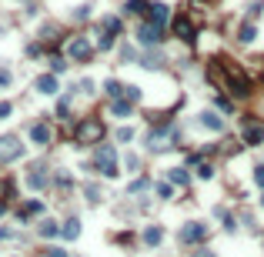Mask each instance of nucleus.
Instances as JSON below:
<instances>
[{
    "label": "nucleus",
    "instance_id": "f257e3e1",
    "mask_svg": "<svg viewBox=\"0 0 264 257\" xmlns=\"http://www.w3.org/2000/svg\"><path fill=\"white\" fill-rule=\"evenodd\" d=\"M177 140H181V130H177L171 121H160V124H154L151 134H147V151L151 154H164V151H171Z\"/></svg>",
    "mask_w": 264,
    "mask_h": 257
},
{
    "label": "nucleus",
    "instance_id": "f03ea898",
    "mask_svg": "<svg viewBox=\"0 0 264 257\" xmlns=\"http://www.w3.org/2000/svg\"><path fill=\"white\" fill-rule=\"evenodd\" d=\"M104 134H107V127H104V121L101 117H84V121L74 127V140H77L80 147H90V144H101L104 140Z\"/></svg>",
    "mask_w": 264,
    "mask_h": 257
},
{
    "label": "nucleus",
    "instance_id": "7ed1b4c3",
    "mask_svg": "<svg viewBox=\"0 0 264 257\" xmlns=\"http://www.w3.org/2000/svg\"><path fill=\"white\" fill-rule=\"evenodd\" d=\"M94 170H97L101 177H107V180H114V177L120 174L117 151H114L111 144H97V151H94Z\"/></svg>",
    "mask_w": 264,
    "mask_h": 257
},
{
    "label": "nucleus",
    "instance_id": "20e7f679",
    "mask_svg": "<svg viewBox=\"0 0 264 257\" xmlns=\"http://www.w3.org/2000/svg\"><path fill=\"white\" fill-rule=\"evenodd\" d=\"M224 64V74H227V81H231V97H251V77L244 74V67L238 64V60H221Z\"/></svg>",
    "mask_w": 264,
    "mask_h": 257
},
{
    "label": "nucleus",
    "instance_id": "39448f33",
    "mask_svg": "<svg viewBox=\"0 0 264 257\" xmlns=\"http://www.w3.org/2000/svg\"><path fill=\"white\" fill-rule=\"evenodd\" d=\"M241 144L244 147H261L264 144V121H257L254 114L241 117Z\"/></svg>",
    "mask_w": 264,
    "mask_h": 257
},
{
    "label": "nucleus",
    "instance_id": "423d86ee",
    "mask_svg": "<svg viewBox=\"0 0 264 257\" xmlns=\"http://www.w3.org/2000/svg\"><path fill=\"white\" fill-rule=\"evenodd\" d=\"M208 224L204 221H187V224H181V231H177V241L184 244V247H197V244L208 241Z\"/></svg>",
    "mask_w": 264,
    "mask_h": 257
},
{
    "label": "nucleus",
    "instance_id": "0eeeda50",
    "mask_svg": "<svg viewBox=\"0 0 264 257\" xmlns=\"http://www.w3.org/2000/svg\"><path fill=\"white\" fill-rule=\"evenodd\" d=\"M67 57H71L74 64H90L94 60V44L84 33H74L71 41H67Z\"/></svg>",
    "mask_w": 264,
    "mask_h": 257
},
{
    "label": "nucleus",
    "instance_id": "6e6552de",
    "mask_svg": "<svg viewBox=\"0 0 264 257\" xmlns=\"http://www.w3.org/2000/svg\"><path fill=\"white\" fill-rule=\"evenodd\" d=\"M171 30H174L177 41H184V44L197 41V24H194V17H187V14H177L174 24H171Z\"/></svg>",
    "mask_w": 264,
    "mask_h": 257
},
{
    "label": "nucleus",
    "instance_id": "1a4fd4ad",
    "mask_svg": "<svg viewBox=\"0 0 264 257\" xmlns=\"http://www.w3.org/2000/svg\"><path fill=\"white\" fill-rule=\"evenodd\" d=\"M137 41H141V47H160L164 44V27L144 20V24L137 27Z\"/></svg>",
    "mask_w": 264,
    "mask_h": 257
},
{
    "label": "nucleus",
    "instance_id": "9d476101",
    "mask_svg": "<svg viewBox=\"0 0 264 257\" xmlns=\"http://www.w3.org/2000/svg\"><path fill=\"white\" fill-rule=\"evenodd\" d=\"M208 81L214 84L217 94H231V81H227L224 64H221V60H211V64H208Z\"/></svg>",
    "mask_w": 264,
    "mask_h": 257
},
{
    "label": "nucleus",
    "instance_id": "9b49d317",
    "mask_svg": "<svg viewBox=\"0 0 264 257\" xmlns=\"http://www.w3.org/2000/svg\"><path fill=\"white\" fill-rule=\"evenodd\" d=\"M17 157H24V144H20L14 134L0 137V164H10V161H17Z\"/></svg>",
    "mask_w": 264,
    "mask_h": 257
},
{
    "label": "nucleus",
    "instance_id": "f8f14e48",
    "mask_svg": "<svg viewBox=\"0 0 264 257\" xmlns=\"http://www.w3.org/2000/svg\"><path fill=\"white\" fill-rule=\"evenodd\" d=\"M24 180H27V187H30V191H44V187L50 184V174H47V167H44V164H30Z\"/></svg>",
    "mask_w": 264,
    "mask_h": 257
},
{
    "label": "nucleus",
    "instance_id": "ddd939ff",
    "mask_svg": "<svg viewBox=\"0 0 264 257\" xmlns=\"http://www.w3.org/2000/svg\"><path fill=\"white\" fill-rule=\"evenodd\" d=\"M30 140H34L37 147H47L50 140H54V127H50L47 121H34V124H30Z\"/></svg>",
    "mask_w": 264,
    "mask_h": 257
},
{
    "label": "nucleus",
    "instance_id": "4468645a",
    "mask_svg": "<svg viewBox=\"0 0 264 257\" xmlns=\"http://www.w3.org/2000/svg\"><path fill=\"white\" fill-rule=\"evenodd\" d=\"M197 124L204 130H214V134H221V130H224V117H217L214 111H201L197 114Z\"/></svg>",
    "mask_w": 264,
    "mask_h": 257
},
{
    "label": "nucleus",
    "instance_id": "2eb2a0df",
    "mask_svg": "<svg viewBox=\"0 0 264 257\" xmlns=\"http://www.w3.org/2000/svg\"><path fill=\"white\" fill-rule=\"evenodd\" d=\"M168 17H171V7H168V4H151V7H147V20H151V24L164 27V24H168Z\"/></svg>",
    "mask_w": 264,
    "mask_h": 257
},
{
    "label": "nucleus",
    "instance_id": "dca6fc26",
    "mask_svg": "<svg viewBox=\"0 0 264 257\" xmlns=\"http://www.w3.org/2000/svg\"><path fill=\"white\" fill-rule=\"evenodd\" d=\"M34 87L40 90V94H57V90H60V84H57V74H40L37 81H34Z\"/></svg>",
    "mask_w": 264,
    "mask_h": 257
},
{
    "label": "nucleus",
    "instance_id": "f3484780",
    "mask_svg": "<svg viewBox=\"0 0 264 257\" xmlns=\"http://www.w3.org/2000/svg\"><path fill=\"white\" fill-rule=\"evenodd\" d=\"M101 33H111V37H120L124 33V24H120V17H101V27H97Z\"/></svg>",
    "mask_w": 264,
    "mask_h": 257
},
{
    "label": "nucleus",
    "instance_id": "a211bd4d",
    "mask_svg": "<svg viewBox=\"0 0 264 257\" xmlns=\"http://www.w3.org/2000/svg\"><path fill=\"white\" fill-rule=\"evenodd\" d=\"M111 114L114 117H130V114H134V104H130L127 97H114L111 100Z\"/></svg>",
    "mask_w": 264,
    "mask_h": 257
},
{
    "label": "nucleus",
    "instance_id": "6ab92c4d",
    "mask_svg": "<svg viewBox=\"0 0 264 257\" xmlns=\"http://www.w3.org/2000/svg\"><path fill=\"white\" fill-rule=\"evenodd\" d=\"M37 214H44V201H27L24 207L17 210V221H30V217H37Z\"/></svg>",
    "mask_w": 264,
    "mask_h": 257
},
{
    "label": "nucleus",
    "instance_id": "aec40b11",
    "mask_svg": "<svg viewBox=\"0 0 264 257\" xmlns=\"http://www.w3.org/2000/svg\"><path fill=\"white\" fill-rule=\"evenodd\" d=\"M160 241H164V227H160V224L144 227V244H147V247H157Z\"/></svg>",
    "mask_w": 264,
    "mask_h": 257
},
{
    "label": "nucleus",
    "instance_id": "412c9836",
    "mask_svg": "<svg viewBox=\"0 0 264 257\" xmlns=\"http://www.w3.org/2000/svg\"><path fill=\"white\" fill-rule=\"evenodd\" d=\"M254 37H257L254 20H244V24L238 27V41H241V44H254Z\"/></svg>",
    "mask_w": 264,
    "mask_h": 257
},
{
    "label": "nucleus",
    "instance_id": "4be33fe9",
    "mask_svg": "<svg viewBox=\"0 0 264 257\" xmlns=\"http://www.w3.org/2000/svg\"><path fill=\"white\" fill-rule=\"evenodd\" d=\"M168 180H171V184L187 187V184H191V174H187V167H171L168 170Z\"/></svg>",
    "mask_w": 264,
    "mask_h": 257
},
{
    "label": "nucleus",
    "instance_id": "5701e85b",
    "mask_svg": "<svg viewBox=\"0 0 264 257\" xmlns=\"http://www.w3.org/2000/svg\"><path fill=\"white\" fill-rule=\"evenodd\" d=\"M60 234H64L67 241H77V237H80V221H77V217H67L64 227H60Z\"/></svg>",
    "mask_w": 264,
    "mask_h": 257
},
{
    "label": "nucleus",
    "instance_id": "b1692460",
    "mask_svg": "<svg viewBox=\"0 0 264 257\" xmlns=\"http://www.w3.org/2000/svg\"><path fill=\"white\" fill-rule=\"evenodd\" d=\"M141 64L147 67V70H157V67H164V57H160V50H151L147 47V54H144V60Z\"/></svg>",
    "mask_w": 264,
    "mask_h": 257
},
{
    "label": "nucleus",
    "instance_id": "393cba45",
    "mask_svg": "<svg viewBox=\"0 0 264 257\" xmlns=\"http://www.w3.org/2000/svg\"><path fill=\"white\" fill-rule=\"evenodd\" d=\"M147 187H154V180H151V177H137L134 184H127V197H134V194H144Z\"/></svg>",
    "mask_w": 264,
    "mask_h": 257
},
{
    "label": "nucleus",
    "instance_id": "a878e982",
    "mask_svg": "<svg viewBox=\"0 0 264 257\" xmlns=\"http://www.w3.org/2000/svg\"><path fill=\"white\" fill-rule=\"evenodd\" d=\"M37 234L40 237H57V234H60V224H57V221H40Z\"/></svg>",
    "mask_w": 264,
    "mask_h": 257
},
{
    "label": "nucleus",
    "instance_id": "bb28decb",
    "mask_svg": "<svg viewBox=\"0 0 264 257\" xmlns=\"http://www.w3.org/2000/svg\"><path fill=\"white\" fill-rule=\"evenodd\" d=\"M147 7H151V0H127V4H124V10H127V14H147Z\"/></svg>",
    "mask_w": 264,
    "mask_h": 257
},
{
    "label": "nucleus",
    "instance_id": "cd10ccee",
    "mask_svg": "<svg viewBox=\"0 0 264 257\" xmlns=\"http://www.w3.org/2000/svg\"><path fill=\"white\" fill-rule=\"evenodd\" d=\"M47 64H50V74H64V70H67L64 54H50V57H47Z\"/></svg>",
    "mask_w": 264,
    "mask_h": 257
},
{
    "label": "nucleus",
    "instance_id": "c85d7f7f",
    "mask_svg": "<svg viewBox=\"0 0 264 257\" xmlns=\"http://www.w3.org/2000/svg\"><path fill=\"white\" fill-rule=\"evenodd\" d=\"M104 94L111 97V100H114V97H124V84L111 77V81H104Z\"/></svg>",
    "mask_w": 264,
    "mask_h": 257
},
{
    "label": "nucleus",
    "instance_id": "c756f323",
    "mask_svg": "<svg viewBox=\"0 0 264 257\" xmlns=\"http://www.w3.org/2000/svg\"><path fill=\"white\" fill-rule=\"evenodd\" d=\"M194 167H197V177H201V180H211V177H214V164H211V161H197Z\"/></svg>",
    "mask_w": 264,
    "mask_h": 257
},
{
    "label": "nucleus",
    "instance_id": "7c9ffc66",
    "mask_svg": "<svg viewBox=\"0 0 264 257\" xmlns=\"http://www.w3.org/2000/svg\"><path fill=\"white\" fill-rule=\"evenodd\" d=\"M264 10V0H248V20H257Z\"/></svg>",
    "mask_w": 264,
    "mask_h": 257
},
{
    "label": "nucleus",
    "instance_id": "2f4dec72",
    "mask_svg": "<svg viewBox=\"0 0 264 257\" xmlns=\"http://www.w3.org/2000/svg\"><path fill=\"white\" fill-rule=\"evenodd\" d=\"M154 194H157L160 201H171V194H174V191H171L168 180H160V184H154Z\"/></svg>",
    "mask_w": 264,
    "mask_h": 257
},
{
    "label": "nucleus",
    "instance_id": "473e14b6",
    "mask_svg": "<svg viewBox=\"0 0 264 257\" xmlns=\"http://www.w3.org/2000/svg\"><path fill=\"white\" fill-rule=\"evenodd\" d=\"M114 41H117V37H111V33H101V30H97V47H101V50H111Z\"/></svg>",
    "mask_w": 264,
    "mask_h": 257
},
{
    "label": "nucleus",
    "instance_id": "72a5a7b5",
    "mask_svg": "<svg viewBox=\"0 0 264 257\" xmlns=\"http://www.w3.org/2000/svg\"><path fill=\"white\" fill-rule=\"evenodd\" d=\"M214 104H217V107H221V111H224V114H234V100H231V97H224V94H217V100H214Z\"/></svg>",
    "mask_w": 264,
    "mask_h": 257
},
{
    "label": "nucleus",
    "instance_id": "f704fd0d",
    "mask_svg": "<svg viewBox=\"0 0 264 257\" xmlns=\"http://www.w3.org/2000/svg\"><path fill=\"white\" fill-rule=\"evenodd\" d=\"M124 97H127L130 104H137V100H141V87H137V84H127V87H124Z\"/></svg>",
    "mask_w": 264,
    "mask_h": 257
},
{
    "label": "nucleus",
    "instance_id": "c9c22d12",
    "mask_svg": "<svg viewBox=\"0 0 264 257\" xmlns=\"http://www.w3.org/2000/svg\"><path fill=\"white\" fill-rule=\"evenodd\" d=\"M67 114H71V97H64V100L57 104V117H60V121H67Z\"/></svg>",
    "mask_w": 264,
    "mask_h": 257
},
{
    "label": "nucleus",
    "instance_id": "e433bc0d",
    "mask_svg": "<svg viewBox=\"0 0 264 257\" xmlns=\"http://www.w3.org/2000/svg\"><path fill=\"white\" fill-rule=\"evenodd\" d=\"M117 140H120V144H130V140H134V127H120L117 130Z\"/></svg>",
    "mask_w": 264,
    "mask_h": 257
},
{
    "label": "nucleus",
    "instance_id": "4c0bfd02",
    "mask_svg": "<svg viewBox=\"0 0 264 257\" xmlns=\"http://www.w3.org/2000/svg\"><path fill=\"white\" fill-rule=\"evenodd\" d=\"M10 81H14V74H10L7 67H0V90H7V87H10Z\"/></svg>",
    "mask_w": 264,
    "mask_h": 257
},
{
    "label": "nucleus",
    "instance_id": "58836bf2",
    "mask_svg": "<svg viewBox=\"0 0 264 257\" xmlns=\"http://www.w3.org/2000/svg\"><path fill=\"white\" fill-rule=\"evenodd\" d=\"M10 114H14V104L10 100H0V121H7Z\"/></svg>",
    "mask_w": 264,
    "mask_h": 257
},
{
    "label": "nucleus",
    "instance_id": "ea45409f",
    "mask_svg": "<svg viewBox=\"0 0 264 257\" xmlns=\"http://www.w3.org/2000/svg\"><path fill=\"white\" fill-rule=\"evenodd\" d=\"M101 197H104V194L97 191L94 184H87V201H90V204H97V201H101Z\"/></svg>",
    "mask_w": 264,
    "mask_h": 257
},
{
    "label": "nucleus",
    "instance_id": "a19ab883",
    "mask_svg": "<svg viewBox=\"0 0 264 257\" xmlns=\"http://www.w3.org/2000/svg\"><path fill=\"white\" fill-rule=\"evenodd\" d=\"M87 17H90V7H87V4H84V7H77V10H74V20H87Z\"/></svg>",
    "mask_w": 264,
    "mask_h": 257
},
{
    "label": "nucleus",
    "instance_id": "79ce46f5",
    "mask_svg": "<svg viewBox=\"0 0 264 257\" xmlns=\"http://www.w3.org/2000/svg\"><path fill=\"white\" fill-rule=\"evenodd\" d=\"M254 184L264 187V164H257V167H254Z\"/></svg>",
    "mask_w": 264,
    "mask_h": 257
},
{
    "label": "nucleus",
    "instance_id": "37998d69",
    "mask_svg": "<svg viewBox=\"0 0 264 257\" xmlns=\"http://www.w3.org/2000/svg\"><path fill=\"white\" fill-rule=\"evenodd\" d=\"M77 90H80V94H94V84H90V81H80Z\"/></svg>",
    "mask_w": 264,
    "mask_h": 257
},
{
    "label": "nucleus",
    "instance_id": "c03bdc74",
    "mask_svg": "<svg viewBox=\"0 0 264 257\" xmlns=\"http://www.w3.org/2000/svg\"><path fill=\"white\" fill-rule=\"evenodd\" d=\"M47 257H67L64 247H47Z\"/></svg>",
    "mask_w": 264,
    "mask_h": 257
},
{
    "label": "nucleus",
    "instance_id": "a18cd8bd",
    "mask_svg": "<svg viewBox=\"0 0 264 257\" xmlns=\"http://www.w3.org/2000/svg\"><path fill=\"white\" fill-rule=\"evenodd\" d=\"M7 237H10V231L7 227H0V241H7Z\"/></svg>",
    "mask_w": 264,
    "mask_h": 257
},
{
    "label": "nucleus",
    "instance_id": "49530a36",
    "mask_svg": "<svg viewBox=\"0 0 264 257\" xmlns=\"http://www.w3.org/2000/svg\"><path fill=\"white\" fill-rule=\"evenodd\" d=\"M197 257H217V254H211V250H197Z\"/></svg>",
    "mask_w": 264,
    "mask_h": 257
},
{
    "label": "nucleus",
    "instance_id": "de8ad7c7",
    "mask_svg": "<svg viewBox=\"0 0 264 257\" xmlns=\"http://www.w3.org/2000/svg\"><path fill=\"white\" fill-rule=\"evenodd\" d=\"M4 210H7V201H0V214H4Z\"/></svg>",
    "mask_w": 264,
    "mask_h": 257
},
{
    "label": "nucleus",
    "instance_id": "09e8293b",
    "mask_svg": "<svg viewBox=\"0 0 264 257\" xmlns=\"http://www.w3.org/2000/svg\"><path fill=\"white\" fill-rule=\"evenodd\" d=\"M261 207H264V194H261Z\"/></svg>",
    "mask_w": 264,
    "mask_h": 257
}]
</instances>
